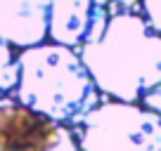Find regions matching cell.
<instances>
[{
	"label": "cell",
	"instance_id": "cell-4",
	"mask_svg": "<svg viewBox=\"0 0 161 151\" xmlns=\"http://www.w3.org/2000/svg\"><path fill=\"white\" fill-rule=\"evenodd\" d=\"M0 151H80L74 130L0 95Z\"/></svg>",
	"mask_w": 161,
	"mask_h": 151
},
{
	"label": "cell",
	"instance_id": "cell-10",
	"mask_svg": "<svg viewBox=\"0 0 161 151\" xmlns=\"http://www.w3.org/2000/svg\"><path fill=\"white\" fill-rule=\"evenodd\" d=\"M109 3H114V5L121 7V10H133V7H135L140 0H109Z\"/></svg>",
	"mask_w": 161,
	"mask_h": 151
},
{
	"label": "cell",
	"instance_id": "cell-6",
	"mask_svg": "<svg viewBox=\"0 0 161 151\" xmlns=\"http://www.w3.org/2000/svg\"><path fill=\"white\" fill-rule=\"evenodd\" d=\"M50 0H0V40L14 50L47 40Z\"/></svg>",
	"mask_w": 161,
	"mask_h": 151
},
{
	"label": "cell",
	"instance_id": "cell-8",
	"mask_svg": "<svg viewBox=\"0 0 161 151\" xmlns=\"http://www.w3.org/2000/svg\"><path fill=\"white\" fill-rule=\"evenodd\" d=\"M142 5V17L149 21V26L161 33V0H140Z\"/></svg>",
	"mask_w": 161,
	"mask_h": 151
},
{
	"label": "cell",
	"instance_id": "cell-1",
	"mask_svg": "<svg viewBox=\"0 0 161 151\" xmlns=\"http://www.w3.org/2000/svg\"><path fill=\"white\" fill-rule=\"evenodd\" d=\"M78 57L107 99L140 102L161 83V33L130 10L114 12L100 38L78 47Z\"/></svg>",
	"mask_w": 161,
	"mask_h": 151
},
{
	"label": "cell",
	"instance_id": "cell-7",
	"mask_svg": "<svg viewBox=\"0 0 161 151\" xmlns=\"http://www.w3.org/2000/svg\"><path fill=\"white\" fill-rule=\"evenodd\" d=\"M19 81V66H17V50L0 40V95H12Z\"/></svg>",
	"mask_w": 161,
	"mask_h": 151
},
{
	"label": "cell",
	"instance_id": "cell-3",
	"mask_svg": "<svg viewBox=\"0 0 161 151\" xmlns=\"http://www.w3.org/2000/svg\"><path fill=\"white\" fill-rule=\"evenodd\" d=\"M71 130L80 151H161V118L140 102L102 97Z\"/></svg>",
	"mask_w": 161,
	"mask_h": 151
},
{
	"label": "cell",
	"instance_id": "cell-5",
	"mask_svg": "<svg viewBox=\"0 0 161 151\" xmlns=\"http://www.w3.org/2000/svg\"><path fill=\"white\" fill-rule=\"evenodd\" d=\"M109 17V0H50L47 40L78 50L100 38Z\"/></svg>",
	"mask_w": 161,
	"mask_h": 151
},
{
	"label": "cell",
	"instance_id": "cell-2",
	"mask_svg": "<svg viewBox=\"0 0 161 151\" xmlns=\"http://www.w3.org/2000/svg\"><path fill=\"white\" fill-rule=\"evenodd\" d=\"M17 66L19 81L12 97L62 125H78L88 111L102 102L100 90L74 47L52 40L38 43L17 50Z\"/></svg>",
	"mask_w": 161,
	"mask_h": 151
},
{
	"label": "cell",
	"instance_id": "cell-9",
	"mask_svg": "<svg viewBox=\"0 0 161 151\" xmlns=\"http://www.w3.org/2000/svg\"><path fill=\"white\" fill-rule=\"evenodd\" d=\"M140 104L147 106V109H152L154 113H159V118H161V83H159L156 87H152L147 95H142Z\"/></svg>",
	"mask_w": 161,
	"mask_h": 151
}]
</instances>
